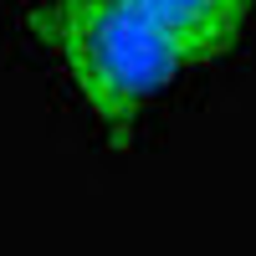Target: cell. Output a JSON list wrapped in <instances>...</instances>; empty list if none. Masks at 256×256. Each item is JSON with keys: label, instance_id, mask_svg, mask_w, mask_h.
Returning a JSON list of instances; mask_svg holds the SVG:
<instances>
[{"label": "cell", "instance_id": "1", "mask_svg": "<svg viewBox=\"0 0 256 256\" xmlns=\"http://www.w3.org/2000/svg\"><path fill=\"white\" fill-rule=\"evenodd\" d=\"M31 31L62 56L82 102L108 128H128L148 98L184 72L180 46L134 0H46L31 10Z\"/></svg>", "mask_w": 256, "mask_h": 256}, {"label": "cell", "instance_id": "2", "mask_svg": "<svg viewBox=\"0 0 256 256\" xmlns=\"http://www.w3.org/2000/svg\"><path fill=\"white\" fill-rule=\"evenodd\" d=\"M134 6L180 46L184 67H195V62L220 56L236 41L256 0H134Z\"/></svg>", "mask_w": 256, "mask_h": 256}]
</instances>
